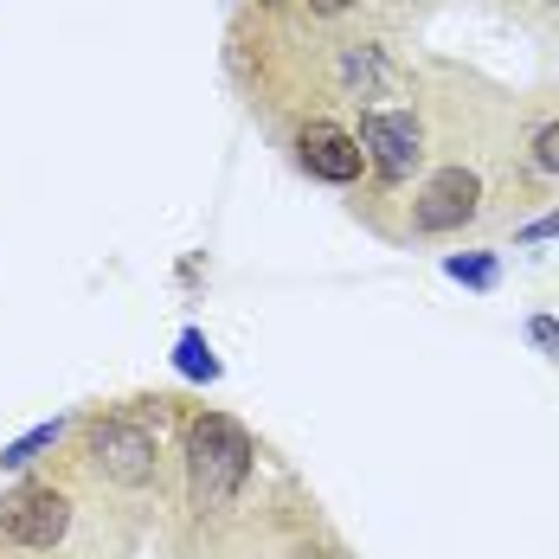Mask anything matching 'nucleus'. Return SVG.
Returning <instances> with one entry per match:
<instances>
[{"label": "nucleus", "mask_w": 559, "mask_h": 559, "mask_svg": "<svg viewBox=\"0 0 559 559\" xmlns=\"http://www.w3.org/2000/svg\"><path fill=\"white\" fill-rule=\"evenodd\" d=\"M251 469H258V444L238 418H225V412H193L187 418V502H193L200 521L206 514L219 521L245 502Z\"/></svg>", "instance_id": "f257e3e1"}, {"label": "nucleus", "mask_w": 559, "mask_h": 559, "mask_svg": "<svg viewBox=\"0 0 559 559\" xmlns=\"http://www.w3.org/2000/svg\"><path fill=\"white\" fill-rule=\"evenodd\" d=\"M84 469L104 489L142 496L162 483V431L142 412H97L84 418Z\"/></svg>", "instance_id": "f03ea898"}, {"label": "nucleus", "mask_w": 559, "mask_h": 559, "mask_svg": "<svg viewBox=\"0 0 559 559\" xmlns=\"http://www.w3.org/2000/svg\"><path fill=\"white\" fill-rule=\"evenodd\" d=\"M78 527V496L58 476H26L0 496V547L7 554H58Z\"/></svg>", "instance_id": "7ed1b4c3"}, {"label": "nucleus", "mask_w": 559, "mask_h": 559, "mask_svg": "<svg viewBox=\"0 0 559 559\" xmlns=\"http://www.w3.org/2000/svg\"><path fill=\"white\" fill-rule=\"evenodd\" d=\"M399 84H405V64L380 39H341V46H329V91L341 104L380 110V97H392Z\"/></svg>", "instance_id": "20e7f679"}, {"label": "nucleus", "mask_w": 559, "mask_h": 559, "mask_svg": "<svg viewBox=\"0 0 559 559\" xmlns=\"http://www.w3.org/2000/svg\"><path fill=\"white\" fill-rule=\"evenodd\" d=\"M360 155L386 187H405L425 168V122L412 110H360Z\"/></svg>", "instance_id": "39448f33"}, {"label": "nucleus", "mask_w": 559, "mask_h": 559, "mask_svg": "<svg viewBox=\"0 0 559 559\" xmlns=\"http://www.w3.org/2000/svg\"><path fill=\"white\" fill-rule=\"evenodd\" d=\"M483 213V180L469 168H444L431 174L412 200V231L418 238H438V231H463V225Z\"/></svg>", "instance_id": "423d86ee"}, {"label": "nucleus", "mask_w": 559, "mask_h": 559, "mask_svg": "<svg viewBox=\"0 0 559 559\" xmlns=\"http://www.w3.org/2000/svg\"><path fill=\"white\" fill-rule=\"evenodd\" d=\"M296 168L316 174V180H329V187H354V180L367 174L360 135H347V129H341V122H329V116L302 122V129H296Z\"/></svg>", "instance_id": "0eeeda50"}, {"label": "nucleus", "mask_w": 559, "mask_h": 559, "mask_svg": "<svg viewBox=\"0 0 559 559\" xmlns=\"http://www.w3.org/2000/svg\"><path fill=\"white\" fill-rule=\"evenodd\" d=\"M527 174H540V180H559V116L534 129V142H527Z\"/></svg>", "instance_id": "6e6552de"}, {"label": "nucleus", "mask_w": 559, "mask_h": 559, "mask_svg": "<svg viewBox=\"0 0 559 559\" xmlns=\"http://www.w3.org/2000/svg\"><path fill=\"white\" fill-rule=\"evenodd\" d=\"M444 271L469 289H496V258H444Z\"/></svg>", "instance_id": "1a4fd4ad"}, {"label": "nucleus", "mask_w": 559, "mask_h": 559, "mask_svg": "<svg viewBox=\"0 0 559 559\" xmlns=\"http://www.w3.org/2000/svg\"><path fill=\"white\" fill-rule=\"evenodd\" d=\"M180 373H193V380H213V373H219L213 347H206L200 335H180Z\"/></svg>", "instance_id": "9d476101"}, {"label": "nucleus", "mask_w": 559, "mask_h": 559, "mask_svg": "<svg viewBox=\"0 0 559 559\" xmlns=\"http://www.w3.org/2000/svg\"><path fill=\"white\" fill-rule=\"evenodd\" d=\"M289 13H309V20H347V13H360L367 0H283Z\"/></svg>", "instance_id": "9b49d317"}, {"label": "nucleus", "mask_w": 559, "mask_h": 559, "mask_svg": "<svg viewBox=\"0 0 559 559\" xmlns=\"http://www.w3.org/2000/svg\"><path fill=\"white\" fill-rule=\"evenodd\" d=\"M58 444V425H39V431H33V438H20V444L7 450V456H0V463H13V469H20V463H33V456H39V450H52Z\"/></svg>", "instance_id": "f8f14e48"}, {"label": "nucleus", "mask_w": 559, "mask_h": 559, "mask_svg": "<svg viewBox=\"0 0 559 559\" xmlns=\"http://www.w3.org/2000/svg\"><path fill=\"white\" fill-rule=\"evenodd\" d=\"M527 341H534V347H547V354H559V322H554V316H534V322H527Z\"/></svg>", "instance_id": "ddd939ff"}, {"label": "nucleus", "mask_w": 559, "mask_h": 559, "mask_svg": "<svg viewBox=\"0 0 559 559\" xmlns=\"http://www.w3.org/2000/svg\"><path fill=\"white\" fill-rule=\"evenodd\" d=\"M514 238H521V245H540V238H559V213H540L534 225H521Z\"/></svg>", "instance_id": "4468645a"}, {"label": "nucleus", "mask_w": 559, "mask_h": 559, "mask_svg": "<svg viewBox=\"0 0 559 559\" xmlns=\"http://www.w3.org/2000/svg\"><path fill=\"white\" fill-rule=\"evenodd\" d=\"M547 13H559V0H547Z\"/></svg>", "instance_id": "2eb2a0df"}]
</instances>
